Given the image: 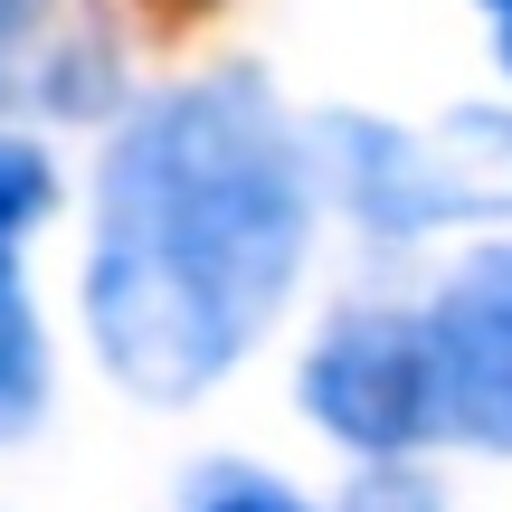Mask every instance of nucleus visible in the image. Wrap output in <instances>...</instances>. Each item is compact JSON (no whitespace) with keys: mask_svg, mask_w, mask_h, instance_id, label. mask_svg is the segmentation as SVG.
Returning a JSON list of instances; mask_svg holds the SVG:
<instances>
[{"mask_svg":"<svg viewBox=\"0 0 512 512\" xmlns=\"http://www.w3.org/2000/svg\"><path fill=\"white\" fill-rule=\"evenodd\" d=\"M162 10H200V0H162Z\"/></svg>","mask_w":512,"mask_h":512,"instance_id":"9d476101","label":"nucleus"},{"mask_svg":"<svg viewBox=\"0 0 512 512\" xmlns=\"http://www.w3.org/2000/svg\"><path fill=\"white\" fill-rule=\"evenodd\" d=\"M48 190H57V181H48V152H29V143L0 133V228H10V238L48 209Z\"/></svg>","mask_w":512,"mask_h":512,"instance_id":"0eeeda50","label":"nucleus"},{"mask_svg":"<svg viewBox=\"0 0 512 512\" xmlns=\"http://www.w3.org/2000/svg\"><path fill=\"white\" fill-rule=\"evenodd\" d=\"M484 10H494V29H503V57H512V0H484Z\"/></svg>","mask_w":512,"mask_h":512,"instance_id":"1a4fd4ad","label":"nucleus"},{"mask_svg":"<svg viewBox=\"0 0 512 512\" xmlns=\"http://www.w3.org/2000/svg\"><path fill=\"white\" fill-rule=\"evenodd\" d=\"M48 399V351H38V313H29V285H19V256H10V228H0V437L38 418Z\"/></svg>","mask_w":512,"mask_h":512,"instance_id":"423d86ee","label":"nucleus"},{"mask_svg":"<svg viewBox=\"0 0 512 512\" xmlns=\"http://www.w3.org/2000/svg\"><path fill=\"white\" fill-rule=\"evenodd\" d=\"M332 162L370 228L408 238L437 219H503L512 209V114H446L437 133H399L370 114H332Z\"/></svg>","mask_w":512,"mask_h":512,"instance_id":"f03ea898","label":"nucleus"},{"mask_svg":"<svg viewBox=\"0 0 512 512\" xmlns=\"http://www.w3.org/2000/svg\"><path fill=\"white\" fill-rule=\"evenodd\" d=\"M114 95V48L86 0H0V105L95 114Z\"/></svg>","mask_w":512,"mask_h":512,"instance_id":"39448f33","label":"nucleus"},{"mask_svg":"<svg viewBox=\"0 0 512 512\" xmlns=\"http://www.w3.org/2000/svg\"><path fill=\"white\" fill-rule=\"evenodd\" d=\"M427 370H437V427L512 456V247L456 266V285L418 313Z\"/></svg>","mask_w":512,"mask_h":512,"instance_id":"20e7f679","label":"nucleus"},{"mask_svg":"<svg viewBox=\"0 0 512 512\" xmlns=\"http://www.w3.org/2000/svg\"><path fill=\"white\" fill-rule=\"evenodd\" d=\"M304 152L256 76H200L105 152L86 323L133 399H200L304 266Z\"/></svg>","mask_w":512,"mask_h":512,"instance_id":"f257e3e1","label":"nucleus"},{"mask_svg":"<svg viewBox=\"0 0 512 512\" xmlns=\"http://www.w3.org/2000/svg\"><path fill=\"white\" fill-rule=\"evenodd\" d=\"M190 512H304L285 494V484H256V475H219V484H200V503Z\"/></svg>","mask_w":512,"mask_h":512,"instance_id":"6e6552de","label":"nucleus"},{"mask_svg":"<svg viewBox=\"0 0 512 512\" xmlns=\"http://www.w3.org/2000/svg\"><path fill=\"white\" fill-rule=\"evenodd\" d=\"M304 408L361 456H399L437 427V370L427 332L399 313H342L304 361Z\"/></svg>","mask_w":512,"mask_h":512,"instance_id":"7ed1b4c3","label":"nucleus"}]
</instances>
